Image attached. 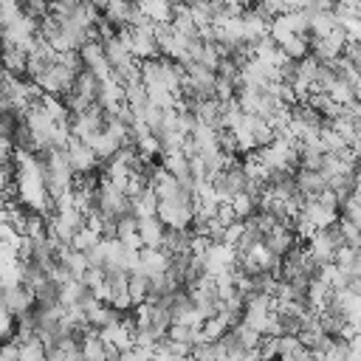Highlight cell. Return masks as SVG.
Returning <instances> with one entry per match:
<instances>
[{
    "label": "cell",
    "mask_w": 361,
    "mask_h": 361,
    "mask_svg": "<svg viewBox=\"0 0 361 361\" xmlns=\"http://www.w3.org/2000/svg\"><path fill=\"white\" fill-rule=\"evenodd\" d=\"M107 130V113L93 104L82 113H73V121H71V138H82L87 144H96V138Z\"/></svg>",
    "instance_id": "cell-1"
},
{
    "label": "cell",
    "mask_w": 361,
    "mask_h": 361,
    "mask_svg": "<svg viewBox=\"0 0 361 361\" xmlns=\"http://www.w3.org/2000/svg\"><path fill=\"white\" fill-rule=\"evenodd\" d=\"M56 59H59V51L51 45V42H45L42 37L28 48V79L31 82H39L54 65H56Z\"/></svg>",
    "instance_id": "cell-2"
},
{
    "label": "cell",
    "mask_w": 361,
    "mask_h": 361,
    "mask_svg": "<svg viewBox=\"0 0 361 361\" xmlns=\"http://www.w3.org/2000/svg\"><path fill=\"white\" fill-rule=\"evenodd\" d=\"M65 149H68V161H71V166H73L76 175H87V172H96L99 169V161L102 158L93 149V144H87L82 138H71Z\"/></svg>",
    "instance_id": "cell-3"
},
{
    "label": "cell",
    "mask_w": 361,
    "mask_h": 361,
    "mask_svg": "<svg viewBox=\"0 0 361 361\" xmlns=\"http://www.w3.org/2000/svg\"><path fill=\"white\" fill-rule=\"evenodd\" d=\"M192 240H195V231L192 228L166 226L164 240H161V251L166 257H192Z\"/></svg>",
    "instance_id": "cell-4"
},
{
    "label": "cell",
    "mask_w": 361,
    "mask_h": 361,
    "mask_svg": "<svg viewBox=\"0 0 361 361\" xmlns=\"http://www.w3.org/2000/svg\"><path fill=\"white\" fill-rule=\"evenodd\" d=\"M116 28H124V25H133L144 17L141 11V3L138 0H110V6L102 11Z\"/></svg>",
    "instance_id": "cell-5"
},
{
    "label": "cell",
    "mask_w": 361,
    "mask_h": 361,
    "mask_svg": "<svg viewBox=\"0 0 361 361\" xmlns=\"http://www.w3.org/2000/svg\"><path fill=\"white\" fill-rule=\"evenodd\" d=\"M82 59H85V68H90L93 73H99L102 79H110V59H107V51H104V42L102 39H87L82 48H79Z\"/></svg>",
    "instance_id": "cell-6"
},
{
    "label": "cell",
    "mask_w": 361,
    "mask_h": 361,
    "mask_svg": "<svg viewBox=\"0 0 361 361\" xmlns=\"http://www.w3.org/2000/svg\"><path fill=\"white\" fill-rule=\"evenodd\" d=\"M299 240H302V237L296 234L293 226H276L274 231L265 234V245H268L276 257H282V259H285L293 248H299Z\"/></svg>",
    "instance_id": "cell-7"
},
{
    "label": "cell",
    "mask_w": 361,
    "mask_h": 361,
    "mask_svg": "<svg viewBox=\"0 0 361 361\" xmlns=\"http://www.w3.org/2000/svg\"><path fill=\"white\" fill-rule=\"evenodd\" d=\"M3 65H6V73L28 79V48L17 42H3Z\"/></svg>",
    "instance_id": "cell-8"
},
{
    "label": "cell",
    "mask_w": 361,
    "mask_h": 361,
    "mask_svg": "<svg viewBox=\"0 0 361 361\" xmlns=\"http://www.w3.org/2000/svg\"><path fill=\"white\" fill-rule=\"evenodd\" d=\"M296 186L299 192L310 200V197H322L327 192V178L322 175V169H307V166H299L296 169Z\"/></svg>",
    "instance_id": "cell-9"
},
{
    "label": "cell",
    "mask_w": 361,
    "mask_h": 361,
    "mask_svg": "<svg viewBox=\"0 0 361 361\" xmlns=\"http://www.w3.org/2000/svg\"><path fill=\"white\" fill-rule=\"evenodd\" d=\"M307 251H310V257H313L319 265H336L338 248H336V243L324 234V228H319V231L307 240Z\"/></svg>",
    "instance_id": "cell-10"
},
{
    "label": "cell",
    "mask_w": 361,
    "mask_h": 361,
    "mask_svg": "<svg viewBox=\"0 0 361 361\" xmlns=\"http://www.w3.org/2000/svg\"><path fill=\"white\" fill-rule=\"evenodd\" d=\"M172 257H166L161 248H141V259H138V271H144L149 279L164 276L169 271Z\"/></svg>",
    "instance_id": "cell-11"
},
{
    "label": "cell",
    "mask_w": 361,
    "mask_h": 361,
    "mask_svg": "<svg viewBox=\"0 0 361 361\" xmlns=\"http://www.w3.org/2000/svg\"><path fill=\"white\" fill-rule=\"evenodd\" d=\"M138 231H141L144 248H161V240H164L166 223H164L158 214H149V217H138Z\"/></svg>",
    "instance_id": "cell-12"
},
{
    "label": "cell",
    "mask_w": 361,
    "mask_h": 361,
    "mask_svg": "<svg viewBox=\"0 0 361 361\" xmlns=\"http://www.w3.org/2000/svg\"><path fill=\"white\" fill-rule=\"evenodd\" d=\"M149 102H152V99H149V90L144 87V82H133V85L124 87V104H127L138 118L144 116V110L149 107Z\"/></svg>",
    "instance_id": "cell-13"
},
{
    "label": "cell",
    "mask_w": 361,
    "mask_h": 361,
    "mask_svg": "<svg viewBox=\"0 0 361 361\" xmlns=\"http://www.w3.org/2000/svg\"><path fill=\"white\" fill-rule=\"evenodd\" d=\"M310 54L319 62H336L344 54V45H338L333 37H316V39H310Z\"/></svg>",
    "instance_id": "cell-14"
},
{
    "label": "cell",
    "mask_w": 361,
    "mask_h": 361,
    "mask_svg": "<svg viewBox=\"0 0 361 361\" xmlns=\"http://www.w3.org/2000/svg\"><path fill=\"white\" fill-rule=\"evenodd\" d=\"M104 51H107V59H110V68H118V65H127L135 59V54L130 51V45L116 34L110 39H104ZM113 73V71H110Z\"/></svg>",
    "instance_id": "cell-15"
},
{
    "label": "cell",
    "mask_w": 361,
    "mask_h": 361,
    "mask_svg": "<svg viewBox=\"0 0 361 361\" xmlns=\"http://www.w3.org/2000/svg\"><path fill=\"white\" fill-rule=\"evenodd\" d=\"M144 17H149L152 23H172L175 14V0H138Z\"/></svg>",
    "instance_id": "cell-16"
},
{
    "label": "cell",
    "mask_w": 361,
    "mask_h": 361,
    "mask_svg": "<svg viewBox=\"0 0 361 361\" xmlns=\"http://www.w3.org/2000/svg\"><path fill=\"white\" fill-rule=\"evenodd\" d=\"M133 212L138 217H149V214H158V195L152 186H144L138 195H133Z\"/></svg>",
    "instance_id": "cell-17"
},
{
    "label": "cell",
    "mask_w": 361,
    "mask_h": 361,
    "mask_svg": "<svg viewBox=\"0 0 361 361\" xmlns=\"http://www.w3.org/2000/svg\"><path fill=\"white\" fill-rule=\"evenodd\" d=\"M149 290H152V279H149L144 271H138V268L130 271V296H133L135 307L149 299Z\"/></svg>",
    "instance_id": "cell-18"
},
{
    "label": "cell",
    "mask_w": 361,
    "mask_h": 361,
    "mask_svg": "<svg viewBox=\"0 0 361 361\" xmlns=\"http://www.w3.org/2000/svg\"><path fill=\"white\" fill-rule=\"evenodd\" d=\"M200 330H203L206 341H220V338H223V336L231 330V324H228V319H226L223 313H217V316L206 319V322L200 324Z\"/></svg>",
    "instance_id": "cell-19"
},
{
    "label": "cell",
    "mask_w": 361,
    "mask_h": 361,
    "mask_svg": "<svg viewBox=\"0 0 361 361\" xmlns=\"http://www.w3.org/2000/svg\"><path fill=\"white\" fill-rule=\"evenodd\" d=\"M99 243H102V234H99L93 226H85V228L73 237V243H71V245H73L76 251H85V254H87V251H93Z\"/></svg>",
    "instance_id": "cell-20"
},
{
    "label": "cell",
    "mask_w": 361,
    "mask_h": 361,
    "mask_svg": "<svg viewBox=\"0 0 361 361\" xmlns=\"http://www.w3.org/2000/svg\"><path fill=\"white\" fill-rule=\"evenodd\" d=\"M257 355H259V361H276L279 358V336L276 333H262Z\"/></svg>",
    "instance_id": "cell-21"
},
{
    "label": "cell",
    "mask_w": 361,
    "mask_h": 361,
    "mask_svg": "<svg viewBox=\"0 0 361 361\" xmlns=\"http://www.w3.org/2000/svg\"><path fill=\"white\" fill-rule=\"evenodd\" d=\"M282 51H285V56H290V59H305V56H310V39H305V37H290L288 42H282L279 45Z\"/></svg>",
    "instance_id": "cell-22"
},
{
    "label": "cell",
    "mask_w": 361,
    "mask_h": 361,
    "mask_svg": "<svg viewBox=\"0 0 361 361\" xmlns=\"http://www.w3.org/2000/svg\"><path fill=\"white\" fill-rule=\"evenodd\" d=\"M17 6L23 8V14H28L34 20H45L51 14L54 0H17Z\"/></svg>",
    "instance_id": "cell-23"
},
{
    "label": "cell",
    "mask_w": 361,
    "mask_h": 361,
    "mask_svg": "<svg viewBox=\"0 0 361 361\" xmlns=\"http://www.w3.org/2000/svg\"><path fill=\"white\" fill-rule=\"evenodd\" d=\"M322 144H324V152H344L347 149V138L338 130H333L330 124L322 130Z\"/></svg>",
    "instance_id": "cell-24"
},
{
    "label": "cell",
    "mask_w": 361,
    "mask_h": 361,
    "mask_svg": "<svg viewBox=\"0 0 361 361\" xmlns=\"http://www.w3.org/2000/svg\"><path fill=\"white\" fill-rule=\"evenodd\" d=\"M152 355H155V347L133 344L130 350H121V358L118 361H152Z\"/></svg>",
    "instance_id": "cell-25"
},
{
    "label": "cell",
    "mask_w": 361,
    "mask_h": 361,
    "mask_svg": "<svg viewBox=\"0 0 361 361\" xmlns=\"http://www.w3.org/2000/svg\"><path fill=\"white\" fill-rule=\"evenodd\" d=\"M0 361H20V341H17V338H8V341H6Z\"/></svg>",
    "instance_id": "cell-26"
},
{
    "label": "cell",
    "mask_w": 361,
    "mask_h": 361,
    "mask_svg": "<svg viewBox=\"0 0 361 361\" xmlns=\"http://www.w3.org/2000/svg\"><path fill=\"white\" fill-rule=\"evenodd\" d=\"M347 361H361V350H350V355H347Z\"/></svg>",
    "instance_id": "cell-27"
},
{
    "label": "cell",
    "mask_w": 361,
    "mask_h": 361,
    "mask_svg": "<svg viewBox=\"0 0 361 361\" xmlns=\"http://www.w3.org/2000/svg\"><path fill=\"white\" fill-rule=\"evenodd\" d=\"M62 3H85V0H62Z\"/></svg>",
    "instance_id": "cell-28"
}]
</instances>
